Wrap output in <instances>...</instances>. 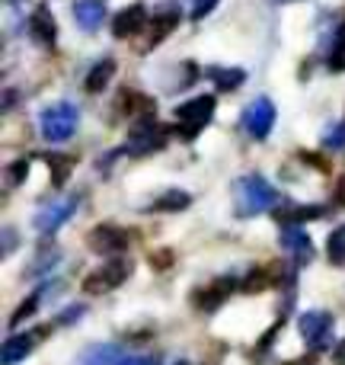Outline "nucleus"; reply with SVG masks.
I'll use <instances>...</instances> for the list:
<instances>
[{"mask_svg": "<svg viewBox=\"0 0 345 365\" xmlns=\"http://www.w3.org/2000/svg\"><path fill=\"white\" fill-rule=\"evenodd\" d=\"M275 205H278L275 186L269 180H262L259 173L240 177L233 182V215L237 218H253V215H262Z\"/></svg>", "mask_w": 345, "mask_h": 365, "instance_id": "f257e3e1", "label": "nucleus"}, {"mask_svg": "<svg viewBox=\"0 0 345 365\" xmlns=\"http://www.w3.org/2000/svg\"><path fill=\"white\" fill-rule=\"evenodd\" d=\"M214 115V96H192L176 109V135L192 141Z\"/></svg>", "mask_w": 345, "mask_h": 365, "instance_id": "f03ea898", "label": "nucleus"}, {"mask_svg": "<svg viewBox=\"0 0 345 365\" xmlns=\"http://www.w3.org/2000/svg\"><path fill=\"white\" fill-rule=\"evenodd\" d=\"M38 125H42V135L48 141H68L80 125V113H77L74 103H55L42 113Z\"/></svg>", "mask_w": 345, "mask_h": 365, "instance_id": "7ed1b4c3", "label": "nucleus"}, {"mask_svg": "<svg viewBox=\"0 0 345 365\" xmlns=\"http://www.w3.org/2000/svg\"><path fill=\"white\" fill-rule=\"evenodd\" d=\"M297 330H301L304 343H307L314 353L333 346V314L329 311H304L297 317Z\"/></svg>", "mask_w": 345, "mask_h": 365, "instance_id": "20e7f679", "label": "nucleus"}, {"mask_svg": "<svg viewBox=\"0 0 345 365\" xmlns=\"http://www.w3.org/2000/svg\"><path fill=\"white\" fill-rule=\"evenodd\" d=\"M164 141H166V132L157 125V119H147V115H141V119L132 125V132H128L125 151L134 154V158H144V154L164 148Z\"/></svg>", "mask_w": 345, "mask_h": 365, "instance_id": "39448f33", "label": "nucleus"}, {"mask_svg": "<svg viewBox=\"0 0 345 365\" xmlns=\"http://www.w3.org/2000/svg\"><path fill=\"white\" fill-rule=\"evenodd\" d=\"M128 272H132L128 259H112V263L100 266L96 272H90V276L83 279V292H87V295H106V292L119 289V285L125 282Z\"/></svg>", "mask_w": 345, "mask_h": 365, "instance_id": "423d86ee", "label": "nucleus"}, {"mask_svg": "<svg viewBox=\"0 0 345 365\" xmlns=\"http://www.w3.org/2000/svg\"><path fill=\"white\" fill-rule=\"evenodd\" d=\"M179 19H182V10H179V4L176 0H164V4L157 6V10L151 13V19H147V42L141 45V51L144 48H154V45H160L166 36L179 26Z\"/></svg>", "mask_w": 345, "mask_h": 365, "instance_id": "0eeeda50", "label": "nucleus"}, {"mask_svg": "<svg viewBox=\"0 0 345 365\" xmlns=\"http://www.w3.org/2000/svg\"><path fill=\"white\" fill-rule=\"evenodd\" d=\"M77 212V195H61L55 202H45L36 212V231L38 234H55L64 221H70V215Z\"/></svg>", "mask_w": 345, "mask_h": 365, "instance_id": "6e6552de", "label": "nucleus"}, {"mask_svg": "<svg viewBox=\"0 0 345 365\" xmlns=\"http://www.w3.org/2000/svg\"><path fill=\"white\" fill-rule=\"evenodd\" d=\"M275 125V103L269 96H256L250 106L243 109V128L253 138H265Z\"/></svg>", "mask_w": 345, "mask_h": 365, "instance_id": "1a4fd4ad", "label": "nucleus"}, {"mask_svg": "<svg viewBox=\"0 0 345 365\" xmlns=\"http://www.w3.org/2000/svg\"><path fill=\"white\" fill-rule=\"evenodd\" d=\"M87 244L93 253H119L128 247V234L115 225H100L87 234Z\"/></svg>", "mask_w": 345, "mask_h": 365, "instance_id": "9d476101", "label": "nucleus"}, {"mask_svg": "<svg viewBox=\"0 0 345 365\" xmlns=\"http://www.w3.org/2000/svg\"><path fill=\"white\" fill-rule=\"evenodd\" d=\"M147 19H151V16H147L144 6H141V4H132V6H125V10H122L119 16L112 19V32H115L119 38H132V36H138V32L144 29Z\"/></svg>", "mask_w": 345, "mask_h": 365, "instance_id": "9b49d317", "label": "nucleus"}, {"mask_svg": "<svg viewBox=\"0 0 345 365\" xmlns=\"http://www.w3.org/2000/svg\"><path fill=\"white\" fill-rule=\"evenodd\" d=\"M282 247L291 253L294 259H301V263H307L310 257H314V244H310V234L304 231L301 225H285L282 231Z\"/></svg>", "mask_w": 345, "mask_h": 365, "instance_id": "f8f14e48", "label": "nucleus"}, {"mask_svg": "<svg viewBox=\"0 0 345 365\" xmlns=\"http://www.w3.org/2000/svg\"><path fill=\"white\" fill-rule=\"evenodd\" d=\"M233 292V279H214L211 285H205V289L195 292V308L201 311H218L221 304H224V298Z\"/></svg>", "mask_w": 345, "mask_h": 365, "instance_id": "ddd939ff", "label": "nucleus"}, {"mask_svg": "<svg viewBox=\"0 0 345 365\" xmlns=\"http://www.w3.org/2000/svg\"><path fill=\"white\" fill-rule=\"evenodd\" d=\"M74 19L83 32H96L106 19V10H102V0H74Z\"/></svg>", "mask_w": 345, "mask_h": 365, "instance_id": "4468645a", "label": "nucleus"}, {"mask_svg": "<svg viewBox=\"0 0 345 365\" xmlns=\"http://www.w3.org/2000/svg\"><path fill=\"white\" fill-rule=\"evenodd\" d=\"M29 32L36 36V42H42V45H55V38H58V26H55V16H51L48 6H38V10L29 16Z\"/></svg>", "mask_w": 345, "mask_h": 365, "instance_id": "2eb2a0df", "label": "nucleus"}, {"mask_svg": "<svg viewBox=\"0 0 345 365\" xmlns=\"http://www.w3.org/2000/svg\"><path fill=\"white\" fill-rule=\"evenodd\" d=\"M122 362H125L122 346L106 343V346H90L87 353L80 356V362H77V365H122Z\"/></svg>", "mask_w": 345, "mask_h": 365, "instance_id": "dca6fc26", "label": "nucleus"}, {"mask_svg": "<svg viewBox=\"0 0 345 365\" xmlns=\"http://www.w3.org/2000/svg\"><path fill=\"white\" fill-rule=\"evenodd\" d=\"M32 346H36V334L10 336V340L4 343V365H16V362H23L26 356L32 353Z\"/></svg>", "mask_w": 345, "mask_h": 365, "instance_id": "f3484780", "label": "nucleus"}, {"mask_svg": "<svg viewBox=\"0 0 345 365\" xmlns=\"http://www.w3.org/2000/svg\"><path fill=\"white\" fill-rule=\"evenodd\" d=\"M115 74V61H100L93 71L87 74V81H83V87H87V93H102V90L109 87V81H112Z\"/></svg>", "mask_w": 345, "mask_h": 365, "instance_id": "a211bd4d", "label": "nucleus"}, {"mask_svg": "<svg viewBox=\"0 0 345 365\" xmlns=\"http://www.w3.org/2000/svg\"><path fill=\"white\" fill-rule=\"evenodd\" d=\"M208 77H211V81L218 83L224 93H227V90H237L240 83L246 81V74L240 68H211V71H208Z\"/></svg>", "mask_w": 345, "mask_h": 365, "instance_id": "6ab92c4d", "label": "nucleus"}, {"mask_svg": "<svg viewBox=\"0 0 345 365\" xmlns=\"http://www.w3.org/2000/svg\"><path fill=\"white\" fill-rule=\"evenodd\" d=\"M45 164L51 167V182L61 189L64 182H68V177H70V167H74V160H70L68 154H45Z\"/></svg>", "mask_w": 345, "mask_h": 365, "instance_id": "aec40b11", "label": "nucleus"}, {"mask_svg": "<svg viewBox=\"0 0 345 365\" xmlns=\"http://www.w3.org/2000/svg\"><path fill=\"white\" fill-rule=\"evenodd\" d=\"M189 202H192V195L182 192V189H173V192H164L157 202H154V212H182V208H189Z\"/></svg>", "mask_w": 345, "mask_h": 365, "instance_id": "412c9836", "label": "nucleus"}, {"mask_svg": "<svg viewBox=\"0 0 345 365\" xmlns=\"http://www.w3.org/2000/svg\"><path fill=\"white\" fill-rule=\"evenodd\" d=\"M327 257L333 266H345V225H339L327 240Z\"/></svg>", "mask_w": 345, "mask_h": 365, "instance_id": "4be33fe9", "label": "nucleus"}, {"mask_svg": "<svg viewBox=\"0 0 345 365\" xmlns=\"http://www.w3.org/2000/svg\"><path fill=\"white\" fill-rule=\"evenodd\" d=\"M51 289H58V285H55V282H48V285H42V289H36V292H32V295H29V302H26V304H23V308H19V311H16V314H13V324L26 321V317H29V314H32V311H36V308H38V304H42V298H45V295H48V292H51Z\"/></svg>", "mask_w": 345, "mask_h": 365, "instance_id": "5701e85b", "label": "nucleus"}, {"mask_svg": "<svg viewBox=\"0 0 345 365\" xmlns=\"http://www.w3.org/2000/svg\"><path fill=\"white\" fill-rule=\"evenodd\" d=\"M323 208L320 205H307V208H297V205H288L285 212H278L282 221H301V218H320Z\"/></svg>", "mask_w": 345, "mask_h": 365, "instance_id": "b1692460", "label": "nucleus"}, {"mask_svg": "<svg viewBox=\"0 0 345 365\" xmlns=\"http://www.w3.org/2000/svg\"><path fill=\"white\" fill-rule=\"evenodd\" d=\"M323 145L333 148V151H342L345 148V122H333V125L323 132Z\"/></svg>", "mask_w": 345, "mask_h": 365, "instance_id": "393cba45", "label": "nucleus"}, {"mask_svg": "<svg viewBox=\"0 0 345 365\" xmlns=\"http://www.w3.org/2000/svg\"><path fill=\"white\" fill-rule=\"evenodd\" d=\"M329 68L345 71V29L333 38V48H329Z\"/></svg>", "mask_w": 345, "mask_h": 365, "instance_id": "a878e982", "label": "nucleus"}, {"mask_svg": "<svg viewBox=\"0 0 345 365\" xmlns=\"http://www.w3.org/2000/svg\"><path fill=\"white\" fill-rule=\"evenodd\" d=\"M55 259H58V250H51L48 257H45V250H42V253H38V259H36V263H32L29 269H26V276H42V272H48Z\"/></svg>", "mask_w": 345, "mask_h": 365, "instance_id": "bb28decb", "label": "nucleus"}, {"mask_svg": "<svg viewBox=\"0 0 345 365\" xmlns=\"http://www.w3.org/2000/svg\"><path fill=\"white\" fill-rule=\"evenodd\" d=\"M265 285H272V272H269V269H256L250 279H246L243 289H246V292H262Z\"/></svg>", "mask_w": 345, "mask_h": 365, "instance_id": "cd10ccee", "label": "nucleus"}, {"mask_svg": "<svg viewBox=\"0 0 345 365\" xmlns=\"http://www.w3.org/2000/svg\"><path fill=\"white\" fill-rule=\"evenodd\" d=\"M218 6V0H192V19H201Z\"/></svg>", "mask_w": 345, "mask_h": 365, "instance_id": "c85d7f7f", "label": "nucleus"}, {"mask_svg": "<svg viewBox=\"0 0 345 365\" xmlns=\"http://www.w3.org/2000/svg\"><path fill=\"white\" fill-rule=\"evenodd\" d=\"M122 365H160V359H157V356H125V362H122Z\"/></svg>", "mask_w": 345, "mask_h": 365, "instance_id": "c756f323", "label": "nucleus"}, {"mask_svg": "<svg viewBox=\"0 0 345 365\" xmlns=\"http://www.w3.org/2000/svg\"><path fill=\"white\" fill-rule=\"evenodd\" d=\"M26 170H29V164H26V160H19V164H10V180L13 182H23L26 180Z\"/></svg>", "mask_w": 345, "mask_h": 365, "instance_id": "7c9ffc66", "label": "nucleus"}, {"mask_svg": "<svg viewBox=\"0 0 345 365\" xmlns=\"http://www.w3.org/2000/svg\"><path fill=\"white\" fill-rule=\"evenodd\" d=\"M83 314V308H80V304H77V308H68V311H64V314L61 317H58V324H68V321H77V317H80Z\"/></svg>", "mask_w": 345, "mask_h": 365, "instance_id": "2f4dec72", "label": "nucleus"}, {"mask_svg": "<svg viewBox=\"0 0 345 365\" xmlns=\"http://www.w3.org/2000/svg\"><path fill=\"white\" fill-rule=\"evenodd\" d=\"M333 362H336V365H345V340L336 343V349H333Z\"/></svg>", "mask_w": 345, "mask_h": 365, "instance_id": "473e14b6", "label": "nucleus"}, {"mask_svg": "<svg viewBox=\"0 0 345 365\" xmlns=\"http://www.w3.org/2000/svg\"><path fill=\"white\" fill-rule=\"evenodd\" d=\"M154 263H157V266H166V263H173V253H170V250L157 253V257H154Z\"/></svg>", "mask_w": 345, "mask_h": 365, "instance_id": "72a5a7b5", "label": "nucleus"}, {"mask_svg": "<svg viewBox=\"0 0 345 365\" xmlns=\"http://www.w3.org/2000/svg\"><path fill=\"white\" fill-rule=\"evenodd\" d=\"M176 365H189V362H176Z\"/></svg>", "mask_w": 345, "mask_h": 365, "instance_id": "f704fd0d", "label": "nucleus"}]
</instances>
